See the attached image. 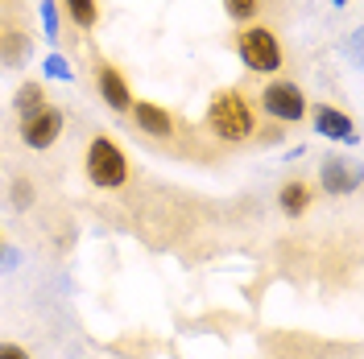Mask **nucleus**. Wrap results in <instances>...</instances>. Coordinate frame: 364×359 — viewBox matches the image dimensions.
Listing matches in <instances>:
<instances>
[{
  "label": "nucleus",
  "instance_id": "nucleus-1",
  "mask_svg": "<svg viewBox=\"0 0 364 359\" xmlns=\"http://www.w3.org/2000/svg\"><path fill=\"white\" fill-rule=\"evenodd\" d=\"M207 128L220 136V140H232V145H245L252 133H257V116H252L249 99L240 91H215L211 108H207Z\"/></svg>",
  "mask_w": 364,
  "mask_h": 359
},
{
  "label": "nucleus",
  "instance_id": "nucleus-2",
  "mask_svg": "<svg viewBox=\"0 0 364 359\" xmlns=\"http://www.w3.org/2000/svg\"><path fill=\"white\" fill-rule=\"evenodd\" d=\"M83 165H87L91 186H100V190H116V186L129 182V158H124V149L112 136H95L87 145V161Z\"/></svg>",
  "mask_w": 364,
  "mask_h": 359
},
{
  "label": "nucleus",
  "instance_id": "nucleus-3",
  "mask_svg": "<svg viewBox=\"0 0 364 359\" xmlns=\"http://www.w3.org/2000/svg\"><path fill=\"white\" fill-rule=\"evenodd\" d=\"M236 50H240V62H245L249 70H257V74H273V70H282V42H277V33L265 29V25L245 29L240 42H236Z\"/></svg>",
  "mask_w": 364,
  "mask_h": 359
},
{
  "label": "nucleus",
  "instance_id": "nucleus-4",
  "mask_svg": "<svg viewBox=\"0 0 364 359\" xmlns=\"http://www.w3.org/2000/svg\"><path fill=\"white\" fill-rule=\"evenodd\" d=\"M261 108H265V116H273V120H282V124H298L302 116H306V95H302V87H294V83H286V79H277V83H269V87L261 91Z\"/></svg>",
  "mask_w": 364,
  "mask_h": 359
},
{
  "label": "nucleus",
  "instance_id": "nucleus-5",
  "mask_svg": "<svg viewBox=\"0 0 364 359\" xmlns=\"http://www.w3.org/2000/svg\"><path fill=\"white\" fill-rule=\"evenodd\" d=\"M63 136V112L46 104L42 112H33L29 120H21V140L29 149H50Z\"/></svg>",
  "mask_w": 364,
  "mask_h": 359
},
{
  "label": "nucleus",
  "instance_id": "nucleus-6",
  "mask_svg": "<svg viewBox=\"0 0 364 359\" xmlns=\"http://www.w3.org/2000/svg\"><path fill=\"white\" fill-rule=\"evenodd\" d=\"M95 87H100L104 104H108L112 112H129V108H133V91H129L124 74H120L112 62H95Z\"/></svg>",
  "mask_w": 364,
  "mask_h": 359
},
{
  "label": "nucleus",
  "instance_id": "nucleus-7",
  "mask_svg": "<svg viewBox=\"0 0 364 359\" xmlns=\"http://www.w3.org/2000/svg\"><path fill=\"white\" fill-rule=\"evenodd\" d=\"M315 133L318 136H327V140H356V124H352V116L340 112V108H315Z\"/></svg>",
  "mask_w": 364,
  "mask_h": 359
},
{
  "label": "nucleus",
  "instance_id": "nucleus-8",
  "mask_svg": "<svg viewBox=\"0 0 364 359\" xmlns=\"http://www.w3.org/2000/svg\"><path fill=\"white\" fill-rule=\"evenodd\" d=\"M133 120L145 136H158V140L174 136V116L166 112V108H158V104H149V99H141L133 108Z\"/></svg>",
  "mask_w": 364,
  "mask_h": 359
},
{
  "label": "nucleus",
  "instance_id": "nucleus-9",
  "mask_svg": "<svg viewBox=\"0 0 364 359\" xmlns=\"http://www.w3.org/2000/svg\"><path fill=\"white\" fill-rule=\"evenodd\" d=\"M318 178H323V190L336 194V199H343V194L356 190V174L348 170V161H336V158L323 161V174H318Z\"/></svg>",
  "mask_w": 364,
  "mask_h": 359
},
{
  "label": "nucleus",
  "instance_id": "nucleus-10",
  "mask_svg": "<svg viewBox=\"0 0 364 359\" xmlns=\"http://www.w3.org/2000/svg\"><path fill=\"white\" fill-rule=\"evenodd\" d=\"M277 202H282V211H286L290 219H298V215L311 211V186H306V182H286L282 194H277Z\"/></svg>",
  "mask_w": 364,
  "mask_h": 359
},
{
  "label": "nucleus",
  "instance_id": "nucleus-11",
  "mask_svg": "<svg viewBox=\"0 0 364 359\" xmlns=\"http://www.w3.org/2000/svg\"><path fill=\"white\" fill-rule=\"evenodd\" d=\"M13 108H17L21 120H29L33 112H42V108H46V91L38 87V83H21L17 95H13Z\"/></svg>",
  "mask_w": 364,
  "mask_h": 359
},
{
  "label": "nucleus",
  "instance_id": "nucleus-12",
  "mask_svg": "<svg viewBox=\"0 0 364 359\" xmlns=\"http://www.w3.org/2000/svg\"><path fill=\"white\" fill-rule=\"evenodd\" d=\"M63 9H67V17L79 29H91V25L100 21V4L95 0H63Z\"/></svg>",
  "mask_w": 364,
  "mask_h": 359
},
{
  "label": "nucleus",
  "instance_id": "nucleus-13",
  "mask_svg": "<svg viewBox=\"0 0 364 359\" xmlns=\"http://www.w3.org/2000/svg\"><path fill=\"white\" fill-rule=\"evenodd\" d=\"M257 4H261V0H224L228 17H236V21H249L252 13H257Z\"/></svg>",
  "mask_w": 364,
  "mask_h": 359
},
{
  "label": "nucleus",
  "instance_id": "nucleus-14",
  "mask_svg": "<svg viewBox=\"0 0 364 359\" xmlns=\"http://www.w3.org/2000/svg\"><path fill=\"white\" fill-rule=\"evenodd\" d=\"M29 202H33V182L17 178V182H13V206H17V211H25Z\"/></svg>",
  "mask_w": 364,
  "mask_h": 359
},
{
  "label": "nucleus",
  "instance_id": "nucleus-15",
  "mask_svg": "<svg viewBox=\"0 0 364 359\" xmlns=\"http://www.w3.org/2000/svg\"><path fill=\"white\" fill-rule=\"evenodd\" d=\"M42 25H46V38H58V9L42 0Z\"/></svg>",
  "mask_w": 364,
  "mask_h": 359
},
{
  "label": "nucleus",
  "instance_id": "nucleus-16",
  "mask_svg": "<svg viewBox=\"0 0 364 359\" xmlns=\"http://www.w3.org/2000/svg\"><path fill=\"white\" fill-rule=\"evenodd\" d=\"M46 74H50V79H70V67H67V58H58V54H50V58H46Z\"/></svg>",
  "mask_w": 364,
  "mask_h": 359
},
{
  "label": "nucleus",
  "instance_id": "nucleus-17",
  "mask_svg": "<svg viewBox=\"0 0 364 359\" xmlns=\"http://www.w3.org/2000/svg\"><path fill=\"white\" fill-rule=\"evenodd\" d=\"M0 359H29V351L17 343H0Z\"/></svg>",
  "mask_w": 364,
  "mask_h": 359
},
{
  "label": "nucleus",
  "instance_id": "nucleus-18",
  "mask_svg": "<svg viewBox=\"0 0 364 359\" xmlns=\"http://www.w3.org/2000/svg\"><path fill=\"white\" fill-rule=\"evenodd\" d=\"M336 4H343V0H336Z\"/></svg>",
  "mask_w": 364,
  "mask_h": 359
}]
</instances>
